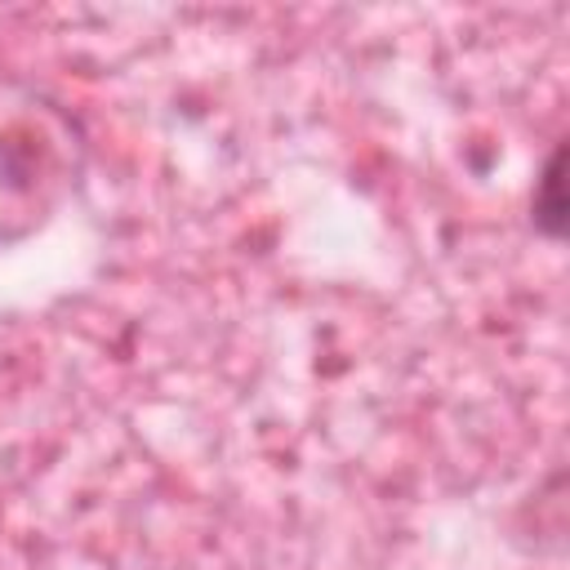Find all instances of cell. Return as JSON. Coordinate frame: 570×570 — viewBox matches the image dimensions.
I'll return each instance as SVG.
<instances>
[{"mask_svg":"<svg viewBox=\"0 0 570 570\" xmlns=\"http://www.w3.org/2000/svg\"><path fill=\"white\" fill-rule=\"evenodd\" d=\"M566 218H570V205H566V142H557L534 178V196H530V223L539 236L548 240H561L566 236Z\"/></svg>","mask_w":570,"mask_h":570,"instance_id":"1","label":"cell"}]
</instances>
